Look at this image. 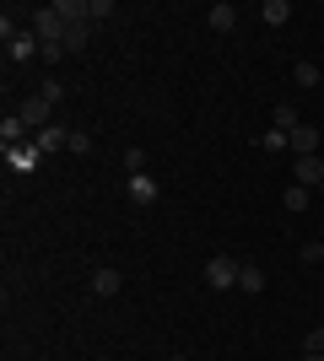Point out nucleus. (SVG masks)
Returning a JSON list of instances; mask_svg holds the SVG:
<instances>
[{"label": "nucleus", "instance_id": "f257e3e1", "mask_svg": "<svg viewBox=\"0 0 324 361\" xmlns=\"http://www.w3.org/2000/svg\"><path fill=\"white\" fill-rule=\"evenodd\" d=\"M238 270H244V259H227V254L205 259V286H211V291H227V286H238Z\"/></svg>", "mask_w": 324, "mask_h": 361}, {"label": "nucleus", "instance_id": "f03ea898", "mask_svg": "<svg viewBox=\"0 0 324 361\" xmlns=\"http://www.w3.org/2000/svg\"><path fill=\"white\" fill-rule=\"evenodd\" d=\"M0 140H6V151H16V146H28V140H32L28 119H22V114H6V119H0Z\"/></svg>", "mask_w": 324, "mask_h": 361}, {"label": "nucleus", "instance_id": "7ed1b4c3", "mask_svg": "<svg viewBox=\"0 0 324 361\" xmlns=\"http://www.w3.org/2000/svg\"><path fill=\"white\" fill-rule=\"evenodd\" d=\"M49 108H54L49 97H28V103L16 108V114H22V119H28V130L38 135V130H49Z\"/></svg>", "mask_w": 324, "mask_h": 361}, {"label": "nucleus", "instance_id": "20e7f679", "mask_svg": "<svg viewBox=\"0 0 324 361\" xmlns=\"http://www.w3.org/2000/svg\"><path fill=\"white\" fill-rule=\"evenodd\" d=\"M124 195L136 200V205H152V200L162 195V189H157V178H152V173H140V178H130V183H124Z\"/></svg>", "mask_w": 324, "mask_h": 361}, {"label": "nucleus", "instance_id": "39448f33", "mask_svg": "<svg viewBox=\"0 0 324 361\" xmlns=\"http://www.w3.org/2000/svg\"><path fill=\"white\" fill-rule=\"evenodd\" d=\"M32 146H38V151H71V130L49 124V130H38V135H32Z\"/></svg>", "mask_w": 324, "mask_h": 361}, {"label": "nucleus", "instance_id": "423d86ee", "mask_svg": "<svg viewBox=\"0 0 324 361\" xmlns=\"http://www.w3.org/2000/svg\"><path fill=\"white\" fill-rule=\"evenodd\" d=\"M297 183H303V189H324V162L319 157H297Z\"/></svg>", "mask_w": 324, "mask_h": 361}, {"label": "nucleus", "instance_id": "0eeeda50", "mask_svg": "<svg viewBox=\"0 0 324 361\" xmlns=\"http://www.w3.org/2000/svg\"><path fill=\"white\" fill-rule=\"evenodd\" d=\"M205 22H211L216 32H232V22H238V6H232V0H216L211 11H205Z\"/></svg>", "mask_w": 324, "mask_h": 361}, {"label": "nucleus", "instance_id": "6e6552de", "mask_svg": "<svg viewBox=\"0 0 324 361\" xmlns=\"http://www.w3.org/2000/svg\"><path fill=\"white\" fill-rule=\"evenodd\" d=\"M292 151L297 157H319V130H313V124H297L292 130Z\"/></svg>", "mask_w": 324, "mask_h": 361}, {"label": "nucleus", "instance_id": "1a4fd4ad", "mask_svg": "<svg viewBox=\"0 0 324 361\" xmlns=\"http://www.w3.org/2000/svg\"><path fill=\"white\" fill-rule=\"evenodd\" d=\"M92 38V22H65V54H81Z\"/></svg>", "mask_w": 324, "mask_h": 361}, {"label": "nucleus", "instance_id": "9d476101", "mask_svg": "<svg viewBox=\"0 0 324 361\" xmlns=\"http://www.w3.org/2000/svg\"><path fill=\"white\" fill-rule=\"evenodd\" d=\"M297 124H303V119H297V108H292V103H276V108H270V130H281V135H292Z\"/></svg>", "mask_w": 324, "mask_h": 361}, {"label": "nucleus", "instance_id": "9b49d317", "mask_svg": "<svg viewBox=\"0 0 324 361\" xmlns=\"http://www.w3.org/2000/svg\"><path fill=\"white\" fill-rule=\"evenodd\" d=\"M260 16L270 22V27H287V22H292V0H265Z\"/></svg>", "mask_w": 324, "mask_h": 361}, {"label": "nucleus", "instance_id": "f8f14e48", "mask_svg": "<svg viewBox=\"0 0 324 361\" xmlns=\"http://www.w3.org/2000/svg\"><path fill=\"white\" fill-rule=\"evenodd\" d=\"M119 286H124L119 270H97L92 275V291H97V297H119Z\"/></svg>", "mask_w": 324, "mask_h": 361}, {"label": "nucleus", "instance_id": "ddd939ff", "mask_svg": "<svg viewBox=\"0 0 324 361\" xmlns=\"http://www.w3.org/2000/svg\"><path fill=\"white\" fill-rule=\"evenodd\" d=\"M292 81H297V87H319V81H324V65L297 60V65H292Z\"/></svg>", "mask_w": 324, "mask_h": 361}, {"label": "nucleus", "instance_id": "4468645a", "mask_svg": "<svg viewBox=\"0 0 324 361\" xmlns=\"http://www.w3.org/2000/svg\"><path fill=\"white\" fill-rule=\"evenodd\" d=\"M238 286H244V291H265V270L244 259V270H238Z\"/></svg>", "mask_w": 324, "mask_h": 361}, {"label": "nucleus", "instance_id": "2eb2a0df", "mask_svg": "<svg viewBox=\"0 0 324 361\" xmlns=\"http://www.w3.org/2000/svg\"><path fill=\"white\" fill-rule=\"evenodd\" d=\"M281 205H287V211H308V189H303V183H292V189H287V195H281Z\"/></svg>", "mask_w": 324, "mask_h": 361}, {"label": "nucleus", "instance_id": "dca6fc26", "mask_svg": "<svg viewBox=\"0 0 324 361\" xmlns=\"http://www.w3.org/2000/svg\"><path fill=\"white\" fill-rule=\"evenodd\" d=\"M303 356H324V324H313V329L303 334Z\"/></svg>", "mask_w": 324, "mask_h": 361}, {"label": "nucleus", "instance_id": "f3484780", "mask_svg": "<svg viewBox=\"0 0 324 361\" xmlns=\"http://www.w3.org/2000/svg\"><path fill=\"white\" fill-rule=\"evenodd\" d=\"M124 173H130V178H140V173H146V151H140V146L124 151Z\"/></svg>", "mask_w": 324, "mask_h": 361}, {"label": "nucleus", "instance_id": "a211bd4d", "mask_svg": "<svg viewBox=\"0 0 324 361\" xmlns=\"http://www.w3.org/2000/svg\"><path fill=\"white\" fill-rule=\"evenodd\" d=\"M6 157H11V167H32L44 151H38V146H16V151H6Z\"/></svg>", "mask_w": 324, "mask_h": 361}, {"label": "nucleus", "instance_id": "6ab92c4d", "mask_svg": "<svg viewBox=\"0 0 324 361\" xmlns=\"http://www.w3.org/2000/svg\"><path fill=\"white\" fill-rule=\"evenodd\" d=\"M71 151H76V157H87V151H92V135H87V130H71Z\"/></svg>", "mask_w": 324, "mask_h": 361}, {"label": "nucleus", "instance_id": "aec40b11", "mask_svg": "<svg viewBox=\"0 0 324 361\" xmlns=\"http://www.w3.org/2000/svg\"><path fill=\"white\" fill-rule=\"evenodd\" d=\"M32 49H38V38H16V44H11V60H28Z\"/></svg>", "mask_w": 324, "mask_h": 361}, {"label": "nucleus", "instance_id": "412c9836", "mask_svg": "<svg viewBox=\"0 0 324 361\" xmlns=\"http://www.w3.org/2000/svg\"><path fill=\"white\" fill-rule=\"evenodd\" d=\"M303 264H324V243H303Z\"/></svg>", "mask_w": 324, "mask_h": 361}, {"label": "nucleus", "instance_id": "4be33fe9", "mask_svg": "<svg viewBox=\"0 0 324 361\" xmlns=\"http://www.w3.org/2000/svg\"><path fill=\"white\" fill-rule=\"evenodd\" d=\"M38 97H49V103H60V97H65V87H60V81H44V87H38Z\"/></svg>", "mask_w": 324, "mask_h": 361}, {"label": "nucleus", "instance_id": "5701e85b", "mask_svg": "<svg viewBox=\"0 0 324 361\" xmlns=\"http://www.w3.org/2000/svg\"><path fill=\"white\" fill-rule=\"evenodd\" d=\"M303 361H324V356H303Z\"/></svg>", "mask_w": 324, "mask_h": 361}, {"label": "nucleus", "instance_id": "b1692460", "mask_svg": "<svg viewBox=\"0 0 324 361\" xmlns=\"http://www.w3.org/2000/svg\"><path fill=\"white\" fill-rule=\"evenodd\" d=\"M157 361H173V356H157Z\"/></svg>", "mask_w": 324, "mask_h": 361}]
</instances>
